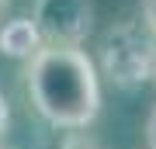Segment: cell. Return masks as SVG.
<instances>
[{"label":"cell","instance_id":"cell-1","mask_svg":"<svg viewBox=\"0 0 156 149\" xmlns=\"http://www.w3.org/2000/svg\"><path fill=\"white\" fill-rule=\"evenodd\" d=\"M24 83L35 111L56 128H87L101 111L97 66L83 49H42Z\"/></svg>","mask_w":156,"mask_h":149},{"label":"cell","instance_id":"cell-2","mask_svg":"<svg viewBox=\"0 0 156 149\" xmlns=\"http://www.w3.org/2000/svg\"><path fill=\"white\" fill-rule=\"evenodd\" d=\"M101 76L118 90H139L156 76V35L146 21H115L97 38Z\"/></svg>","mask_w":156,"mask_h":149},{"label":"cell","instance_id":"cell-3","mask_svg":"<svg viewBox=\"0 0 156 149\" xmlns=\"http://www.w3.org/2000/svg\"><path fill=\"white\" fill-rule=\"evenodd\" d=\"M31 21L45 49H80L94 31V0H35Z\"/></svg>","mask_w":156,"mask_h":149},{"label":"cell","instance_id":"cell-4","mask_svg":"<svg viewBox=\"0 0 156 149\" xmlns=\"http://www.w3.org/2000/svg\"><path fill=\"white\" fill-rule=\"evenodd\" d=\"M45 49L42 35H38V24L31 17H11V21L0 24V55L7 59H35Z\"/></svg>","mask_w":156,"mask_h":149},{"label":"cell","instance_id":"cell-5","mask_svg":"<svg viewBox=\"0 0 156 149\" xmlns=\"http://www.w3.org/2000/svg\"><path fill=\"white\" fill-rule=\"evenodd\" d=\"M139 7H142V21L149 24V31L156 35V0H139Z\"/></svg>","mask_w":156,"mask_h":149},{"label":"cell","instance_id":"cell-6","mask_svg":"<svg viewBox=\"0 0 156 149\" xmlns=\"http://www.w3.org/2000/svg\"><path fill=\"white\" fill-rule=\"evenodd\" d=\"M7 125H11V104H7L4 90H0V139H4V132H7Z\"/></svg>","mask_w":156,"mask_h":149},{"label":"cell","instance_id":"cell-7","mask_svg":"<svg viewBox=\"0 0 156 149\" xmlns=\"http://www.w3.org/2000/svg\"><path fill=\"white\" fill-rule=\"evenodd\" d=\"M146 142H149V149H156V104L149 111V118H146Z\"/></svg>","mask_w":156,"mask_h":149},{"label":"cell","instance_id":"cell-8","mask_svg":"<svg viewBox=\"0 0 156 149\" xmlns=\"http://www.w3.org/2000/svg\"><path fill=\"white\" fill-rule=\"evenodd\" d=\"M66 149H97V146H90V142H69Z\"/></svg>","mask_w":156,"mask_h":149},{"label":"cell","instance_id":"cell-9","mask_svg":"<svg viewBox=\"0 0 156 149\" xmlns=\"http://www.w3.org/2000/svg\"><path fill=\"white\" fill-rule=\"evenodd\" d=\"M7 4H11V0H0V11H4V7H7Z\"/></svg>","mask_w":156,"mask_h":149}]
</instances>
